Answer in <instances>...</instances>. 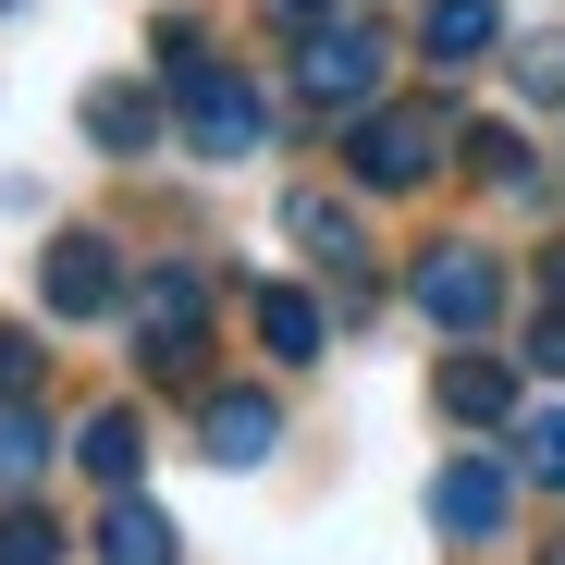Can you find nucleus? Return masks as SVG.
<instances>
[{
    "label": "nucleus",
    "mask_w": 565,
    "mask_h": 565,
    "mask_svg": "<svg viewBox=\"0 0 565 565\" xmlns=\"http://www.w3.org/2000/svg\"><path fill=\"white\" fill-rule=\"evenodd\" d=\"M443 136H455V111L443 99H369L356 124H344V172L369 184V198H406V184H430L443 172Z\"/></svg>",
    "instance_id": "nucleus-1"
},
{
    "label": "nucleus",
    "mask_w": 565,
    "mask_h": 565,
    "mask_svg": "<svg viewBox=\"0 0 565 565\" xmlns=\"http://www.w3.org/2000/svg\"><path fill=\"white\" fill-rule=\"evenodd\" d=\"M136 356H148V382H198V344H210V282L184 270V258H160V270H136Z\"/></svg>",
    "instance_id": "nucleus-2"
},
{
    "label": "nucleus",
    "mask_w": 565,
    "mask_h": 565,
    "mask_svg": "<svg viewBox=\"0 0 565 565\" xmlns=\"http://www.w3.org/2000/svg\"><path fill=\"white\" fill-rule=\"evenodd\" d=\"M172 124L198 160H258L270 148V99L234 74V62H198V74H172Z\"/></svg>",
    "instance_id": "nucleus-3"
},
{
    "label": "nucleus",
    "mask_w": 565,
    "mask_h": 565,
    "mask_svg": "<svg viewBox=\"0 0 565 565\" xmlns=\"http://www.w3.org/2000/svg\"><path fill=\"white\" fill-rule=\"evenodd\" d=\"M406 296H418V320L430 332H455V344H480L492 320H504V270H492V246H418V270H406Z\"/></svg>",
    "instance_id": "nucleus-4"
},
{
    "label": "nucleus",
    "mask_w": 565,
    "mask_h": 565,
    "mask_svg": "<svg viewBox=\"0 0 565 565\" xmlns=\"http://www.w3.org/2000/svg\"><path fill=\"white\" fill-rule=\"evenodd\" d=\"M296 99H308V111H332V124H356L369 99H382V38H369L356 13H344V25H320V38H296Z\"/></svg>",
    "instance_id": "nucleus-5"
},
{
    "label": "nucleus",
    "mask_w": 565,
    "mask_h": 565,
    "mask_svg": "<svg viewBox=\"0 0 565 565\" xmlns=\"http://www.w3.org/2000/svg\"><path fill=\"white\" fill-rule=\"evenodd\" d=\"M38 308L50 320H111L124 308V258H111V234H50V258H38Z\"/></svg>",
    "instance_id": "nucleus-6"
},
{
    "label": "nucleus",
    "mask_w": 565,
    "mask_h": 565,
    "mask_svg": "<svg viewBox=\"0 0 565 565\" xmlns=\"http://www.w3.org/2000/svg\"><path fill=\"white\" fill-rule=\"evenodd\" d=\"M504 516H516V480L492 455H455L443 480H430V529L443 541H504Z\"/></svg>",
    "instance_id": "nucleus-7"
},
{
    "label": "nucleus",
    "mask_w": 565,
    "mask_h": 565,
    "mask_svg": "<svg viewBox=\"0 0 565 565\" xmlns=\"http://www.w3.org/2000/svg\"><path fill=\"white\" fill-rule=\"evenodd\" d=\"M282 234H296L332 282H369V234H356V210L332 198V184H296V198H282Z\"/></svg>",
    "instance_id": "nucleus-8"
},
{
    "label": "nucleus",
    "mask_w": 565,
    "mask_h": 565,
    "mask_svg": "<svg viewBox=\"0 0 565 565\" xmlns=\"http://www.w3.org/2000/svg\"><path fill=\"white\" fill-rule=\"evenodd\" d=\"M430 406H443V418H467V430H516V369L467 344V356H443V369H430Z\"/></svg>",
    "instance_id": "nucleus-9"
},
{
    "label": "nucleus",
    "mask_w": 565,
    "mask_h": 565,
    "mask_svg": "<svg viewBox=\"0 0 565 565\" xmlns=\"http://www.w3.org/2000/svg\"><path fill=\"white\" fill-rule=\"evenodd\" d=\"M198 455L210 467H270L282 455V406L270 394H210L198 406Z\"/></svg>",
    "instance_id": "nucleus-10"
},
{
    "label": "nucleus",
    "mask_w": 565,
    "mask_h": 565,
    "mask_svg": "<svg viewBox=\"0 0 565 565\" xmlns=\"http://www.w3.org/2000/svg\"><path fill=\"white\" fill-rule=\"evenodd\" d=\"M86 148H99V160H148L160 148V86H136V74L86 86Z\"/></svg>",
    "instance_id": "nucleus-11"
},
{
    "label": "nucleus",
    "mask_w": 565,
    "mask_h": 565,
    "mask_svg": "<svg viewBox=\"0 0 565 565\" xmlns=\"http://www.w3.org/2000/svg\"><path fill=\"white\" fill-rule=\"evenodd\" d=\"M418 50H430L443 74L492 62V50H504V0H430V13H418Z\"/></svg>",
    "instance_id": "nucleus-12"
},
{
    "label": "nucleus",
    "mask_w": 565,
    "mask_h": 565,
    "mask_svg": "<svg viewBox=\"0 0 565 565\" xmlns=\"http://www.w3.org/2000/svg\"><path fill=\"white\" fill-rule=\"evenodd\" d=\"M99 565H184V529H172L148 492H111V516H99Z\"/></svg>",
    "instance_id": "nucleus-13"
},
{
    "label": "nucleus",
    "mask_w": 565,
    "mask_h": 565,
    "mask_svg": "<svg viewBox=\"0 0 565 565\" xmlns=\"http://www.w3.org/2000/svg\"><path fill=\"white\" fill-rule=\"evenodd\" d=\"M74 455H86V480H99V492H136V467H148V418H136V406H99V418L74 430Z\"/></svg>",
    "instance_id": "nucleus-14"
},
{
    "label": "nucleus",
    "mask_w": 565,
    "mask_h": 565,
    "mask_svg": "<svg viewBox=\"0 0 565 565\" xmlns=\"http://www.w3.org/2000/svg\"><path fill=\"white\" fill-rule=\"evenodd\" d=\"M246 308H258V344H270L282 369H308V356H320V296H296V282H258Z\"/></svg>",
    "instance_id": "nucleus-15"
},
{
    "label": "nucleus",
    "mask_w": 565,
    "mask_h": 565,
    "mask_svg": "<svg viewBox=\"0 0 565 565\" xmlns=\"http://www.w3.org/2000/svg\"><path fill=\"white\" fill-rule=\"evenodd\" d=\"M455 148H467V172H480V184H504V198H541V172H529V136H516V124H467Z\"/></svg>",
    "instance_id": "nucleus-16"
},
{
    "label": "nucleus",
    "mask_w": 565,
    "mask_h": 565,
    "mask_svg": "<svg viewBox=\"0 0 565 565\" xmlns=\"http://www.w3.org/2000/svg\"><path fill=\"white\" fill-rule=\"evenodd\" d=\"M38 480H50V418L0 406V492H38Z\"/></svg>",
    "instance_id": "nucleus-17"
},
{
    "label": "nucleus",
    "mask_w": 565,
    "mask_h": 565,
    "mask_svg": "<svg viewBox=\"0 0 565 565\" xmlns=\"http://www.w3.org/2000/svg\"><path fill=\"white\" fill-rule=\"evenodd\" d=\"M0 565H62V516L13 492V504H0Z\"/></svg>",
    "instance_id": "nucleus-18"
},
{
    "label": "nucleus",
    "mask_w": 565,
    "mask_h": 565,
    "mask_svg": "<svg viewBox=\"0 0 565 565\" xmlns=\"http://www.w3.org/2000/svg\"><path fill=\"white\" fill-rule=\"evenodd\" d=\"M516 99H541V111H565V25H541V38H516Z\"/></svg>",
    "instance_id": "nucleus-19"
},
{
    "label": "nucleus",
    "mask_w": 565,
    "mask_h": 565,
    "mask_svg": "<svg viewBox=\"0 0 565 565\" xmlns=\"http://www.w3.org/2000/svg\"><path fill=\"white\" fill-rule=\"evenodd\" d=\"M38 394H50V344L0 320V406H38Z\"/></svg>",
    "instance_id": "nucleus-20"
},
{
    "label": "nucleus",
    "mask_w": 565,
    "mask_h": 565,
    "mask_svg": "<svg viewBox=\"0 0 565 565\" xmlns=\"http://www.w3.org/2000/svg\"><path fill=\"white\" fill-rule=\"evenodd\" d=\"M516 467L541 492H565V406H541V418H516Z\"/></svg>",
    "instance_id": "nucleus-21"
},
{
    "label": "nucleus",
    "mask_w": 565,
    "mask_h": 565,
    "mask_svg": "<svg viewBox=\"0 0 565 565\" xmlns=\"http://www.w3.org/2000/svg\"><path fill=\"white\" fill-rule=\"evenodd\" d=\"M529 369H553V382H565V296H541V320H529Z\"/></svg>",
    "instance_id": "nucleus-22"
},
{
    "label": "nucleus",
    "mask_w": 565,
    "mask_h": 565,
    "mask_svg": "<svg viewBox=\"0 0 565 565\" xmlns=\"http://www.w3.org/2000/svg\"><path fill=\"white\" fill-rule=\"evenodd\" d=\"M356 0H270V25H296V38H320V25H344Z\"/></svg>",
    "instance_id": "nucleus-23"
},
{
    "label": "nucleus",
    "mask_w": 565,
    "mask_h": 565,
    "mask_svg": "<svg viewBox=\"0 0 565 565\" xmlns=\"http://www.w3.org/2000/svg\"><path fill=\"white\" fill-rule=\"evenodd\" d=\"M541 565H565V541H553V553H541Z\"/></svg>",
    "instance_id": "nucleus-24"
},
{
    "label": "nucleus",
    "mask_w": 565,
    "mask_h": 565,
    "mask_svg": "<svg viewBox=\"0 0 565 565\" xmlns=\"http://www.w3.org/2000/svg\"><path fill=\"white\" fill-rule=\"evenodd\" d=\"M0 13H13V0H0Z\"/></svg>",
    "instance_id": "nucleus-25"
}]
</instances>
